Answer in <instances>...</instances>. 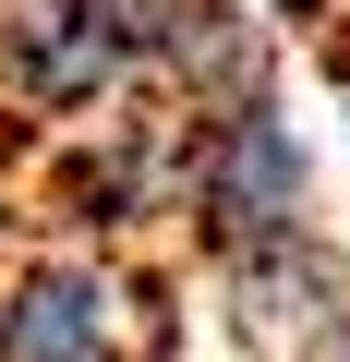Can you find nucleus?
<instances>
[{
	"instance_id": "7",
	"label": "nucleus",
	"mask_w": 350,
	"mask_h": 362,
	"mask_svg": "<svg viewBox=\"0 0 350 362\" xmlns=\"http://www.w3.org/2000/svg\"><path fill=\"white\" fill-rule=\"evenodd\" d=\"M25 157H37V133H25V121H0V254H13V242H37V194H25Z\"/></svg>"
},
{
	"instance_id": "8",
	"label": "nucleus",
	"mask_w": 350,
	"mask_h": 362,
	"mask_svg": "<svg viewBox=\"0 0 350 362\" xmlns=\"http://www.w3.org/2000/svg\"><path fill=\"white\" fill-rule=\"evenodd\" d=\"M302 362H350V302H338V314H326V338H314V350H302Z\"/></svg>"
},
{
	"instance_id": "1",
	"label": "nucleus",
	"mask_w": 350,
	"mask_h": 362,
	"mask_svg": "<svg viewBox=\"0 0 350 362\" xmlns=\"http://www.w3.org/2000/svg\"><path fill=\"white\" fill-rule=\"evenodd\" d=\"M0 362H182L169 278L121 242H13L0 254Z\"/></svg>"
},
{
	"instance_id": "6",
	"label": "nucleus",
	"mask_w": 350,
	"mask_h": 362,
	"mask_svg": "<svg viewBox=\"0 0 350 362\" xmlns=\"http://www.w3.org/2000/svg\"><path fill=\"white\" fill-rule=\"evenodd\" d=\"M290 85V37L254 13V0H169L157 37H145V97L169 109H242V97H278Z\"/></svg>"
},
{
	"instance_id": "4",
	"label": "nucleus",
	"mask_w": 350,
	"mask_h": 362,
	"mask_svg": "<svg viewBox=\"0 0 350 362\" xmlns=\"http://www.w3.org/2000/svg\"><path fill=\"white\" fill-rule=\"evenodd\" d=\"M145 97V25H121L109 0H0V121L73 133Z\"/></svg>"
},
{
	"instance_id": "10",
	"label": "nucleus",
	"mask_w": 350,
	"mask_h": 362,
	"mask_svg": "<svg viewBox=\"0 0 350 362\" xmlns=\"http://www.w3.org/2000/svg\"><path fill=\"white\" fill-rule=\"evenodd\" d=\"M338 121H350V49H338Z\"/></svg>"
},
{
	"instance_id": "2",
	"label": "nucleus",
	"mask_w": 350,
	"mask_h": 362,
	"mask_svg": "<svg viewBox=\"0 0 350 362\" xmlns=\"http://www.w3.org/2000/svg\"><path fill=\"white\" fill-rule=\"evenodd\" d=\"M25 194H37V230L145 254L157 230H182V109L169 97H121L109 121L37 133Z\"/></svg>"
},
{
	"instance_id": "3",
	"label": "nucleus",
	"mask_w": 350,
	"mask_h": 362,
	"mask_svg": "<svg viewBox=\"0 0 350 362\" xmlns=\"http://www.w3.org/2000/svg\"><path fill=\"white\" fill-rule=\"evenodd\" d=\"M314 218V145L290 121V85L278 97H242V109H194L182 121V242L218 266L242 242H278Z\"/></svg>"
},
{
	"instance_id": "5",
	"label": "nucleus",
	"mask_w": 350,
	"mask_h": 362,
	"mask_svg": "<svg viewBox=\"0 0 350 362\" xmlns=\"http://www.w3.org/2000/svg\"><path fill=\"white\" fill-rule=\"evenodd\" d=\"M206 278H218V314H230V338H242V350L302 362V350L326 338V314L350 302V242H326V218H302V230H278V242L218 254Z\"/></svg>"
},
{
	"instance_id": "9",
	"label": "nucleus",
	"mask_w": 350,
	"mask_h": 362,
	"mask_svg": "<svg viewBox=\"0 0 350 362\" xmlns=\"http://www.w3.org/2000/svg\"><path fill=\"white\" fill-rule=\"evenodd\" d=\"M109 13H121V25H145V37H157V13H169V0H109Z\"/></svg>"
}]
</instances>
